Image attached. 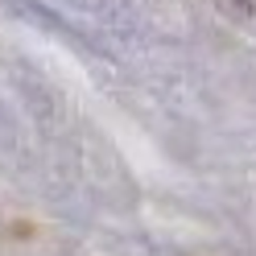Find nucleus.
I'll return each instance as SVG.
<instances>
[{
    "label": "nucleus",
    "instance_id": "f257e3e1",
    "mask_svg": "<svg viewBox=\"0 0 256 256\" xmlns=\"http://www.w3.org/2000/svg\"><path fill=\"white\" fill-rule=\"evenodd\" d=\"M228 12H240V17H252V0H219Z\"/></svg>",
    "mask_w": 256,
    "mask_h": 256
}]
</instances>
